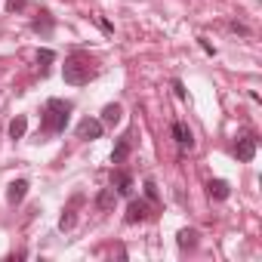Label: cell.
<instances>
[{"instance_id":"cell-15","label":"cell","mask_w":262,"mask_h":262,"mask_svg":"<svg viewBox=\"0 0 262 262\" xmlns=\"http://www.w3.org/2000/svg\"><path fill=\"white\" fill-rule=\"evenodd\" d=\"M25 129H28V120H25V114H19V117L10 123V139H22Z\"/></svg>"},{"instance_id":"cell-12","label":"cell","mask_w":262,"mask_h":262,"mask_svg":"<svg viewBox=\"0 0 262 262\" xmlns=\"http://www.w3.org/2000/svg\"><path fill=\"white\" fill-rule=\"evenodd\" d=\"M120 120H123V108H120L117 102H111V105L102 108V123H105V126H117Z\"/></svg>"},{"instance_id":"cell-18","label":"cell","mask_w":262,"mask_h":262,"mask_svg":"<svg viewBox=\"0 0 262 262\" xmlns=\"http://www.w3.org/2000/svg\"><path fill=\"white\" fill-rule=\"evenodd\" d=\"M145 198H148V201H151V204H155V201H158V185H155V182H151V179H148V182H145Z\"/></svg>"},{"instance_id":"cell-11","label":"cell","mask_w":262,"mask_h":262,"mask_svg":"<svg viewBox=\"0 0 262 262\" xmlns=\"http://www.w3.org/2000/svg\"><path fill=\"white\" fill-rule=\"evenodd\" d=\"M114 204H117V191H114V188H102V191L96 194V210H99V213H111Z\"/></svg>"},{"instance_id":"cell-7","label":"cell","mask_w":262,"mask_h":262,"mask_svg":"<svg viewBox=\"0 0 262 262\" xmlns=\"http://www.w3.org/2000/svg\"><path fill=\"white\" fill-rule=\"evenodd\" d=\"M129 151H133V133H123V136L117 139L114 151H111V161H114V164H123V161L129 158Z\"/></svg>"},{"instance_id":"cell-5","label":"cell","mask_w":262,"mask_h":262,"mask_svg":"<svg viewBox=\"0 0 262 262\" xmlns=\"http://www.w3.org/2000/svg\"><path fill=\"white\" fill-rule=\"evenodd\" d=\"M151 216V207H148V201H129V207H126V225H136V222H145Z\"/></svg>"},{"instance_id":"cell-17","label":"cell","mask_w":262,"mask_h":262,"mask_svg":"<svg viewBox=\"0 0 262 262\" xmlns=\"http://www.w3.org/2000/svg\"><path fill=\"white\" fill-rule=\"evenodd\" d=\"M53 59H56V56H53V50H40V53H37V62H40L43 68H47V65H50Z\"/></svg>"},{"instance_id":"cell-20","label":"cell","mask_w":262,"mask_h":262,"mask_svg":"<svg viewBox=\"0 0 262 262\" xmlns=\"http://www.w3.org/2000/svg\"><path fill=\"white\" fill-rule=\"evenodd\" d=\"M22 7H25V0H7V10L10 13H19Z\"/></svg>"},{"instance_id":"cell-14","label":"cell","mask_w":262,"mask_h":262,"mask_svg":"<svg viewBox=\"0 0 262 262\" xmlns=\"http://www.w3.org/2000/svg\"><path fill=\"white\" fill-rule=\"evenodd\" d=\"M176 244H179V250H194L198 247V231L194 228H182L176 234Z\"/></svg>"},{"instance_id":"cell-13","label":"cell","mask_w":262,"mask_h":262,"mask_svg":"<svg viewBox=\"0 0 262 262\" xmlns=\"http://www.w3.org/2000/svg\"><path fill=\"white\" fill-rule=\"evenodd\" d=\"M207 191H210V198H213V201H228V194H231L228 182H222V179H213V182L207 185Z\"/></svg>"},{"instance_id":"cell-9","label":"cell","mask_w":262,"mask_h":262,"mask_svg":"<svg viewBox=\"0 0 262 262\" xmlns=\"http://www.w3.org/2000/svg\"><path fill=\"white\" fill-rule=\"evenodd\" d=\"M111 188H114L117 194L129 198V194H133V176H129V173H123V170H117V173L111 176Z\"/></svg>"},{"instance_id":"cell-3","label":"cell","mask_w":262,"mask_h":262,"mask_svg":"<svg viewBox=\"0 0 262 262\" xmlns=\"http://www.w3.org/2000/svg\"><path fill=\"white\" fill-rule=\"evenodd\" d=\"M102 129H105V123H102V120H96V117H83V120L77 123V139L93 142V139H99V136H102Z\"/></svg>"},{"instance_id":"cell-4","label":"cell","mask_w":262,"mask_h":262,"mask_svg":"<svg viewBox=\"0 0 262 262\" xmlns=\"http://www.w3.org/2000/svg\"><path fill=\"white\" fill-rule=\"evenodd\" d=\"M83 204V194H74L71 201H68V207L62 210V216H59V228L62 231H71L74 228V222H77V207Z\"/></svg>"},{"instance_id":"cell-16","label":"cell","mask_w":262,"mask_h":262,"mask_svg":"<svg viewBox=\"0 0 262 262\" xmlns=\"http://www.w3.org/2000/svg\"><path fill=\"white\" fill-rule=\"evenodd\" d=\"M40 16H43V19H34V25H31V28H34V31H43V34H47V31L53 28V16H50V13H40Z\"/></svg>"},{"instance_id":"cell-19","label":"cell","mask_w":262,"mask_h":262,"mask_svg":"<svg viewBox=\"0 0 262 262\" xmlns=\"http://www.w3.org/2000/svg\"><path fill=\"white\" fill-rule=\"evenodd\" d=\"M228 28H231V31H234V34H250V28H247V25H244V22H231V25H228Z\"/></svg>"},{"instance_id":"cell-2","label":"cell","mask_w":262,"mask_h":262,"mask_svg":"<svg viewBox=\"0 0 262 262\" xmlns=\"http://www.w3.org/2000/svg\"><path fill=\"white\" fill-rule=\"evenodd\" d=\"M68 114H71V102L50 99V102L43 105L40 129H43V133H62V129H65V123H68Z\"/></svg>"},{"instance_id":"cell-21","label":"cell","mask_w":262,"mask_h":262,"mask_svg":"<svg viewBox=\"0 0 262 262\" xmlns=\"http://www.w3.org/2000/svg\"><path fill=\"white\" fill-rule=\"evenodd\" d=\"M173 90H176L179 99H185V86H182V80H173Z\"/></svg>"},{"instance_id":"cell-8","label":"cell","mask_w":262,"mask_h":262,"mask_svg":"<svg viewBox=\"0 0 262 262\" xmlns=\"http://www.w3.org/2000/svg\"><path fill=\"white\" fill-rule=\"evenodd\" d=\"M25 194H28V179H13L10 188H7V204L16 207V204L25 201Z\"/></svg>"},{"instance_id":"cell-1","label":"cell","mask_w":262,"mask_h":262,"mask_svg":"<svg viewBox=\"0 0 262 262\" xmlns=\"http://www.w3.org/2000/svg\"><path fill=\"white\" fill-rule=\"evenodd\" d=\"M96 74H99V68H96V62H93L86 53H74V56H68L65 65H62V77H65V83H71V86H83V83H90Z\"/></svg>"},{"instance_id":"cell-6","label":"cell","mask_w":262,"mask_h":262,"mask_svg":"<svg viewBox=\"0 0 262 262\" xmlns=\"http://www.w3.org/2000/svg\"><path fill=\"white\" fill-rule=\"evenodd\" d=\"M256 145H259V139H256V136H241V139H237V145H234V155H237V161L250 164V161L256 158Z\"/></svg>"},{"instance_id":"cell-10","label":"cell","mask_w":262,"mask_h":262,"mask_svg":"<svg viewBox=\"0 0 262 262\" xmlns=\"http://www.w3.org/2000/svg\"><path fill=\"white\" fill-rule=\"evenodd\" d=\"M173 139L179 142V148H194V136H191V129H188L182 120L173 123Z\"/></svg>"}]
</instances>
